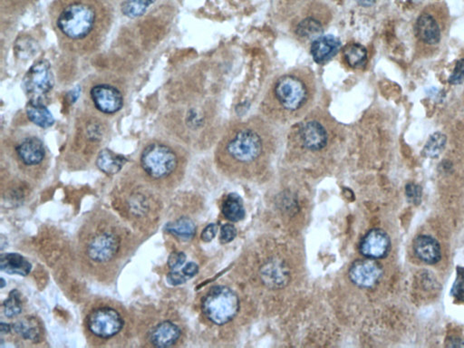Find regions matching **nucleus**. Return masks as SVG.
<instances>
[{
	"instance_id": "36",
	"label": "nucleus",
	"mask_w": 464,
	"mask_h": 348,
	"mask_svg": "<svg viewBox=\"0 0 464 348\" xmlns=\"http://www.w3.org/2000/svg\"><path fill=\"white\" fill-rule=\"evenodd\" d=\"M199 272V266L195 262H190L183 268V273L188 279H192Z\"/></svg>"
},
{
	"instance_id": "35",
	"label": "nucleus",
	"mask_w": 464,
	"mask_h": 348,
	"mask_svg": "<svg viewBox=\"0 0 464 348\" xmlns=\"http://www.w3.org/2000/svg\"><path fill=\"white\" fill-rule=\"evenodd\" d=\"M217 232H218V225L214 223L210 224L202 232V240L205 241V243H210V241L215 238Z\"/></svg>"
},
{
	"instance_id": "34",
	"label": "nucleus",
	"mask_w": 464,
	"mask_h": 348,
	"mask_svg": "<svg viewBox=\"0 0 464 348\" xmlns=\"http://www.w3.org/2000/svg\"><path fill=\"white\" fill-rule=\"evenodd\" d=\"M188 279H189L184 275L183 271L179 272V271L172 270L171 272L168 274V276H167V281L172 286L184 284Z\"/></svg>"
},
{
	"instance_id": "26",
	"label": "nucleus",
	"mask_w": 464,
	"mask_h": 348,
	"mask_svg": "<svg viewBox=\"0 0 464 348\" xmlns=\"http://www.w3.org/2000/svg\"><path fill=\"white\" fill-rule=\"evenodd\" d=\"M127 205L129 214L135 219H143L151 211V202L145 194L134 193Z\"/></svg>"
},
{
	"instance_id": "3",
	"label": "nucleus",
	"mask_w": 464,
	"mask_h": 348,
	"mask_svg": "<svg viewBox=\"0 0 464 348\" xmlns=\"http://www.w3.org/2000/svg\"><path fill=\"white\" fill-rule=\"evenodd\" d=\"M270 138L269 126L258 118L238 123L223 139L222 155L231 164L249 166L265 155Z\"/></svg>"
},
{
	"instance_id": "39",
	"label": "nucleus",
	"mask_w": 464,
	"mask_h": 348,
	"mask_svg": "<svg viewBox=\"0 0 464 348\" xmlns=\"http://www.w3.org/2000/svg\"><path fill=\"white\" fill-rule=\"evenodd\" d=\"M360 5L365 6V7H369L374 4L375 0H357Z\"/></svg>"
},
{
	"instance_id": "25",
	"label": "nucleus",
	"mask_w": 464,
	"mask_h": 348,
	"mask_svg": "<svg viewBox=\"0 0 464 348\" xmlns=\"http://www.w3.org/2000/svg\"><path fill=\"white\" fill-rule=\"evenodd\" d=\"M222 214L226 219L233 223L242 220L245 216V211L240 197L235 193L228 195L222 205Z\"/></svg>"
},
{
	"instance_id": "9",
	"label": "nucleus",
	"mask_w": 464,
	"mask_h": 348,
	"mask_svg": "<svg viewBox=\"0 0 464 348\" xmlns=\"http://www.w3.org/2000/svg\"><path fill=\"white\" fill-rule=\"evenodd\" d=\"M54 85V78L50 64L46 61H39L33 64L24 78V87L30 102L42 103Z\"/></svg>"
},
{
	"instance_id": "31",
	"label": "nucleus",
	"mask_w": 464,
	"mask_h": 348,
	"mask_svg": "<svg viewBox=\"0 0 464 348\" xmlns=\"http://www.w3.org/2000/svg\"><path fill=\"white\" fill-rule=\"evenodd\" d=\"M405 194L411 202L419 205L422 199V188L416 184H408L405 186Z\"/></svg>"
},
{
	"instance_id": "16",
	"label": "nucleus",
	"mask_w": 464,
	"mask_h": 348,
	"mask_svg": "<svg viewBox=\"0 0 464 348\" xmlns=\"http://www.w3.org/2000/svg\"><path fill=\"white\" fill-rule=\"evenodd\" d=\"M341 49V42L334 35H320L311 43L310 53L314 61L319 64H324L336 57Z\"/></svg>"
},
{
	"instance_id": "15",
	"label": "nucleus",
	"mask_w": 464,
	"mask_h": 348,
	"mask_svg": "<svg viewBox=\"0 0 464 348\" xmlns=\"http://www.w3.org/2000/svg\"><path fill=\"white\" fill-rule=\"evenodd\" d=\"M16 155L24 166L37 167L45 160V146L37 137L25 138L16 146Z\"/></svg>"
},
{
	"instance_id": "14",
	"label": "nucleus",
	"mask_w": 464,
	"mask_h": 348,
	"mask_svg": "<svg viewBox=\"0 0 464 348\" xmlns=\"http://www.w3.org/2000/svg\"><path fill=\"white\" fill-rule=\"evenodd\" d=\"M260 276L263 284L271 290H280L289 284L290 272L284 261L270 259L260 268Z\"/></svg>"
},
{
	"instance_id": "32",
	"label": "nucleus",
	"mask_w": 464,
	"mask_h": 348,
	"mask_svg": "<svg viewBox=\"0 0 464 348\" xmlns=\"http://www.w3.org/2000/svg\"><path fill=\"white\" fill-rule=\"evenodd\" d=\"M237 235V229L232 224H225L222 227L220 231V243L222 244H227L233 241Z\"/></svg>"
},
{
	"instance_id": "21",
	"label": "nucleus",
	"mask_w": 464,
	"mask_h": 348,
	"mask_svg": "<svg viewBox=\"0 0 464 348\" xmlns=\"http://www.w3.org/2000/svg\"><path fill=\"white\" fill-rule=\"evenodd\" d=\"M125 163L126 160L123 156L116 155L107 149L100 152L96 159V165L99 170L107 175H114L118 173Z\"/></svg>"
},
{
	"instance_id": "7",
	"label": "nucleus",
	"mask_w": 464,
	"mask_h": 348,
	"mask_svg": "<svg viewBox=\"0 0 464 348\" xmlns=\"http://www.w3.org/2000/svg\"><path fill=\"white\" fill-rule=\"evenodd\" d=\"M177 155L169 146L154 143L147 146L141 155L143 172L154 181H164L177 170Z\"/></svg>"
},
{
	"instance_id": "6",
	"label": "nucleus",
	"mask_w": 464,
	"mask_h": 348,
	"mask_svg": "<svg viewBox=\"0 0 464 348\" xmlns=\"http://www.w3.org/2000/svg\"><path fill=\"white\" fill-rule=\"evenodd\" d=\"M205 317L215 325L222 326L236 317L240 300L236 293L224 286H217L208 292L202 300Z\"/></svg>"
},
{
	"instance_id": "1",
	"label": "nucleus",
	"mask_w": 464,
	"mask_h": 348,
	"mask_svg": "<svg viewBox=\"0 0 464 348\" xmlns=\"http://www.w3.org/2000/svg\"><path fill=\"white\" fill-rule=\"evenodd\" d=\"M316 96V81L311 71L296 69L278 76L261 105L264 114L274 121L289 123L308 114Z\"/></svg>"
},
{
	"instance_id": "28",
	"label": "nucleus",
	"mask_w": 464,
	"mask_h": 348,
	"mask_svg": "<svg viewBox=\"0 0 464 348\" xmlns=\"http://www.w3.org/2000/svg\"><path fill=\"white\" fill-rule=\"evenodd\" d=\"M154 1L155 0H125L122 6L123 14L130 19H136L143 16Z\"/></svg>"
},
{
	"instance_id": "38",
	"label": "nucleus",
	"mask_w": 464,
	"mask_h": 348,
	"mask_svg": "<svg viewBox=\"0 0 464 348\" xmlns=\"http://www.w3.org/2000/svg\"><path fill=\"white\" fill-rule=\"evenodd\" d=\"M11 329H12V327H11L10 325H8V324H5V323H1V334L2 335L8 334V333L11 332Z\"/></svg>"
},
{
	"instance_id": "17",
	"label": "nucleus",
	"mask_w": 464,
	"mask_h": 348,
	"mask_svg": "<svg viewBox=\"0 0 464 348\" xmlns=\"http://www.w3.org/2000/svg\"><path fill=\"white\" fill-rule=\"evenodd\" d=\"M413 249L417 258L425 264H437L442 259V247L431 236H418L413 241Z\"/></svg>"
},
{
	"instance_id": "12",
	"label": "nucleus",
	"mask_w": 464,
	"mask_h": 348,
	"mask_svg": "<svg viewBox=\"0 0 464 348\" xmlns=\"http://www.w3.org/2000/svg\"><path fill=\"white\" fill-rule=\"evenodd\" d=\"M91 98L98 111L113 114L121 110L123 98L121 92L110 85H98L91 89Z\"/></svg>"
},
{
	"instance_id": "2",
	"label": "nucleus",
	"mask_w": 464,
	"mask_h": 348,
	"mask_svg": "<svg viewBox=\"0 0 464 348\" xmlns=\"http://www.w3.org/2000/svg\"><path fill=\"white\" fill-rule=\"evenodd\" d=\"M130 238L125 227L108 215L92 217L80 233L82 258L88 268L107 270L116 268L127 252Z\"/></svg>"
},
{
	"instance_id": "4",
	"label": "nucleus",
	"mask_w": 464,
	"mask_h": 348,
	"mask_svg": "<svg viewBox=\"0 0 464 348\" xmlns=\"http://www.w3.org/2000/svg\"><path fill=\"white\" fill-rule=\"evenodd\" d=\"M337 123L323 112H312L299 119L293 128V138L302 149L320 153L330 146Z\"/></svg>"
},
{
	"instance_id": "23",
	"label": "nucleus",
	"mask_w": 464,
	"mask_h": 348,
	"mask_svg": "<svg viewBox=\"0 0 464 348\" xmlns=\"http://www.w3.org/2000/svg\"><path fill=\"white\" fill-rule=\"evenodd\" d=\"M343 57L346 64L351 69H362L366 64L367 50L361 44H349L343 49Z\"/></svg>"
},
{
	"instance_id": "20",
	"label": "nucleus",
	"mask_w": 464,
	"mask_h": 348,
	"mask_svg": "<svg viewBox=\"0 0 464 348\" xmlns=\"http://www.w3.org/2000/svg\"><path fill=\"white\" fill-rule=\"evenodd\" d=\"M12 329L15 334L19 336L23 340L37 342L40 341L43 336V327L39 321L35 317H26L13 324Z\"/></svg>"
},
{
	"instance_id": "19",
	"label": "nucleus",
	"mask_w": 464,
	"mask_h": 348,
	"mask_svg": "<svg viewBox=\"0 0 464 348\" xmlns=\"http://www.w3.org/2000/svg\"><path fill=\"white\" fill-rule=\"evenodd\" d=\"M0 268L6 273L26 277L30 273L32 265L17 253H5L0 258Z\"/></svg>"
},
{
	"instance_id": "37",
	"label": "nucleus",
	"mask_w": 464,
	"mask_h": 348,
	"mask_svg": "<svg viewBox=\"0 0 464 348\" xmlns=\"http://www.w3.org/2000/svg\"><path fill=\"white\" fill-rule=\"evenodd\" d=\"M447 347H464V341L459 338H451L447 341Z\"/></svg>"
},
{
	"instance_id": "5",
	"label": "nucleus",
	"mask_w": 464,
	"mask_h": 348,
	"mask_svg": "<svg viewBox=\"0 0 464 348\" xmlns=\"http://www.w3.org/2000/svg\"><path fill=\"white\" fill-rule=\"evenodd\" d=\"M98 19V10L90 0H72L62 8L57 26L64 37L82 40L92 33Z\"/></svg>"
},
{
	"instance_id": "10",
	"label": "nucleus",
	"mask_w": 464,
	"mask_h": 348,
	"mask_svg": "<svg viewBox=\"0 0 464 348\" xmlns=\"http://www.w3.org/2000/svg\"><path fill=\"white\" fill-rule=\"evenodd\" d=\"M383 268L375 259H366L355 261L349 270V279L358 288H372L383 277Z\"/></svg>"
},
{
	"instance_id": "11",
	"label": "nucleus",
	"mask_w": 464,
	"mask_h": 348,
	"mask_svg": "<svg viewBox=\"0 0 464 348\" xmlns=\"http://www.w3.org/2000/svg\"><path fill=\"white\" fill-rule=\"evenodd\" d=\"M361 254L367 259H382L391 250V240L383 229H373L365 235L359 245Z\"/></svg>"
},
{
	"instance_id": "24",
	"label": "nucleus",
	"mask_w": 464,
	"mask_h": 348,
	"mask_svg": "<svg viewBox=\"0 0 464 348\" xmlns=\"http://www.w3.org/2000/svg\"><path fill=\"white\" fill-rule=\"evenodd\" d=\"M167 232L175 236V237L181 238V240L188 241L195 237L196 233L195 223L189 218H180V219L168 223L166 226Z\"/></svg>"
},
{
	"instance_id": "13",
	"label": "nucleus",
	"mask_w": 464,
	"mask_h": 348,
	"mask_svg": "<svg viewBox=\"0 0 464 348\" xmlns=\"http://www.w3.org/2000/svg\"><path fill=\"white\" fill-rule=\"evenodd\" d=\"M415 33L425 45H438L442 40V26L433 11H424L420 15L416 22Z\"/></svg>"
},
{
	"instance_id": "33",
	"label": "nucleus",
	"mask_w": 464,
	"mask_h": 348,
	"mask_svg": "<svg viewBox=\"0 0 464 348\" xmlns=\"http://www.w3.org/2000/svg\"><path fill=\"white\" fill-rule=\"evenodd\" d=\"M186 261V255L183 252H173L168 259V266L172 270L183 267Z\"/></svg>"
},
{
	"instance_id": "29",
	"label": "nucleus",
	"mask_w": 464,
	"mask_h": 348,
	"mask_svg": "<svg viewBox=\"0 0 464 348\" xmlns=\"http://www.w3.org/2000/svg\"><path fill=\"white\" fill-rule=\"evenodd\" d=\"M4 314L6 317L12 318L17 317L22 312V302L20 299L19 292L14 290L10 292V296L3 304Z\"/></svg>"
},
{
	"instance_id": "27",
	"label": "nucleus",
	"mask_w": 464,
	"mask_h": 348,
	"mask_svg": "<svg viewBox=\"0 0 464 348\" xmlns=\"http://www.w3.org/2000/svg\"><path fill=\"white\" fill-rule=\"evenodd\" d=\"M447 137L440 132H434L429 138L427 144L422 150V155L427 158H437L445 148Z\"/></svg>"
},
{
	"instance_id": "30",
	"label": "nucleus",
	"mask_w": 464,
	"mask_h": 348,
	"mask_svg": "<svg viewBox=\"0 0 464 348\" xmlns=\"http://www.w3.org/2000/svg\"><path fill=\"white\" fill-rule=\"evenodd\" d=\"M449 84L458 85L464 82V58L457 61L452 73L449 78Z\"/></svg>"
},
{
	"instance_id": "8",
	"label": "nucleus",
	"mask_w": 464,
	"mask_h": 348,
	"mask_svg": "<svg viewBox=\"0 0 464 348\" xmlns=\"http://www.w3.org/2000/svg\"><path fill=\"white\" fill-rule=\"evenodd\" d=\"M88 333L101 340H109L123 331L125 327L121 312L109 305H99L91 309L86 317Z\"/></svg>"
},
{
	"instance_id": "18",
	"label": "nucleus",
	"mask_w": 464,
	"mask_h": 348,
	"mask_svg": "<svg viewBox=\"0 0 464 348\" xmlns=\"http://www.w3.org/2000/svg\"><path fill=\"white\" fill-rule=\"evenodd\" d=\"M181 337L180 327L172 321H163L152 329L149 334V341L155 347H171Z\"/></svg>"
},
{
	"instance_id": "22",
	"label": "nucleus",
	"mask_w": 464,
	"mask_h": 348,
	"mask_svg": "<svg viewBox=\"0 0 464 348\" xmlns=\"http://www.w3.org/2000/svg\"><path fill=\"white\" fill-rule=\"evenodd\" d=\"M26 116L32 123L41 128H51L55 123L51 112L42 103H29L26 107Z\"/></svg>"
}]
</instances>
